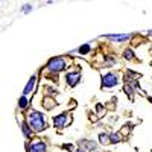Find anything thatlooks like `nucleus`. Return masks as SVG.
<instances>
[{"mask_svg": "<svg viewBox=\"0 0 152 152\" xmlns=\"http://www.w3.org/2000/svg\"><path fill=\"white\" fill-rule=\"evenodd\" d=\"M66 59L62 56H55V58H50L47 62V70L50 73H59L62 70H66Z\"/></svg>", "mask_w": 152, "mask_h": 152, "instance_id": "nucleus-2", "label": "nucleus"}, {"mask_svg": "<svg viewBox=\"0 0 152 152\" xmlns=\"http://www.w3.org/2000/svg\"><path fill=\"white\" fill-rule=\"evenodd\" d=\"M35 87H37V76L34 75V76H31V79H29V82H28V85H26V88H24V96H28L29 93H32L34 90H35Z\"/></svg>", "mask_w": 152, "mask_h": 152, "instance_id": "nucleus-7", "label": "nucleus"}, {"mask_svg": "<svg viewBox=\"0 0 152 152\" xmlns=\"http://www.w3.org/2000/svg\"><path fill=\"white\" fill-rule=\"evenodd\" d=\"M21 129H23L24 137H31V134H32V128L29 126L28 122H21Z\"/></svg>", "mask_w": 152, "mask_h": 152, "instance_id": "nucleus-13", "label": "nucleus"}, {"mask_svg": "<svg viewBox=\"0 0 152 152\" xmlns=\"http://www.w3.org/2000/svg\"><path fill=\"white\" fill-rule=\"evenodd\" d=\"M76 152H85V151H84V149H81V148H79V149H76Z\"/></svg>", "mask_w": 152, "mask_h": 152, "instance_id": "nucleus-23", "label": "nucleus"}, {"mask_svg": "<svg viewBox=\"0 0 152 152\" xmlns=\"http://www.w3.org/2000/svg\"><path fill=\"white\" fill-rule=\"evenodd\" d=\"M91 50V47H90V44H82L79 49H78V53H81V55H87L88 52Z\"/></svg>", "mask_w": 152, "mask_h": 152, "instance_id": "nucleus-17", "label": "nucleus"}, {"mask_svg": "<svg viewBox=\"0 0 152 152\" xmlns=\"http://www.w3.org/2000/svg\"><path fill=\"white\" fill-rule=\"evenodd\" d=\"M122 142V134L119 131L110 132V145H119Z\"/></svg>", "mask_w": 152, "mask_h": 152, "instance_id": "nucleus-10", "label": "nucleus"}, {"mask_svg": "<svg viewBox=\"0 0 152 152\" xmlns=\"http://www.w3.org/2000/svg\"><path fill=\"white\" fill-rule=\"evenodd\" d=\"M123 91L126 93V96H128L131 100L134 99V94H135V88H134L131 84H125V85H123Z\"/></svg>", "mask_w": 152, "mask_h": 152, "instance_id": "nucleus-12", "label": "nucleus"}, {"mask_svg": "<svg viewBox=\"0 0 152 152\" xmlns=\"http://www.w3.org/2000/svg\"><path fill=\"white\" fill-rule=\"evenodd\" d=\"M148 34H149V35H151V37H152V29H151V31H149V32H148Z\"/></svg>", "mask_w": 152, "mask_h": 152, "instance_id": "nucleus-25", "label": "nucleus"}, {"mask_svg": "<svg viewBox=\"0 0 152 152\" xmlns=\"http://www.w3.org/2000/svg\"><path fill=\"white\" fill-rule=\"evenodd\" d=\"M18 108L20 110H26L28 108V97L24 94H21V97L18 99Z\"/></svg>", "mask_w": 152, "mask_h": 152, "instance_id": "nucleus-15", "label": "nucleus"}, {"mask_svg": "<svg viewBox=\"0 0 152 152\" xmlns=\"http://www.w3.org/2000/svg\"><path fill=\"white\" fill-rule=\"evenodd\" d=\"M28 123L32 128L34 132H41L47 128V122H46V117L44 114L40 113V111H31L29 116H28Z\"/></svg>", "mask_w": 152, "mask_h": 152, "instance_id": "nucleus-1", "label": "nucleus"}, {"mask_svg": "<svg viewBox=\"0 0 152 152\" xmlns=\"http://www.w3.org/2000/svg\"><path fill=\"white\" fill-rule=\"evenodd\" d=\"M119 84V76L113 72H108L107 75H102V88H113Z\"/></svg>", "mask_w": 152, "mask_h": 152, "instance_id": "nucleus-3", "label": "nucleus"}, {"mask_svg": "<svg viewBox=\"0 0 152 152\" xmlns=\"http://www.w3.org/2000/svg\"><path fill=\"white\" fill-rule=\"evenodd\" d=\"M43 105H44L46 110H53V108L56 107V100H55L52 96H46V97L43 99Z\"/></svg>", "mask_w": 152, "mask_h": 152, "instance_id": "nucleus-9", "label": "nucleus"}, {"mask_svg": "<svg viewBox=\"0 0 152 152\" xmlns=\"http://www.w3.org/2000/svg\"><path fill=\"white\" fill-rule=\"evenodd\" d=\"M149 102H151V104H152V97H149Z\"/></svg>", "mask_w": 152, "mask_h": 152, "instance_id": "nucleus-26", "label": "nucleus"}, {"mask_svg": "<svg viewBox=\"0 0 152 152\" xmlns=\"http://www.w3.org/2000/svg\"><path fill=\"white\" fill-rule=\"evenodd\" d=\"M79 145H81V149H84V151H85V149H88V152L97 148V146H96V143H94V142H90V140H81V142H79Z\"/></svg>", "mask_w": 152, "mask_h": 152, "instance_id": "nucleus-11", "label": "nucleus"}, {"mask_svg": "<svg viewBox=\"0 0 152 152\" xmlns=\"http://www.w3.org/2000/svg\"><path fill=\"white\" fill-rule=\"evenodd\" d=\"M21 9H23V12H24V14H29V12L32 11V5H29V3H28V5H24Z\"/></svg>", "mask_w": 152, "mask_h": 152, "instance_id": "nucleus-21", "label": "nucleus"}, {"mask_svg": "<svg viewBox=\"0 0 152 152\" xmlns=\"http://www.w3.org/2000/svg\"><path fill=\"white\" fill-rule=\"evenodd\" d=\"M66 79H67V84H69L70 87L78 85V84L81 82V72H79V70H76V72H70V73H67Z\"/></svg>", "mask_w": 152, "mask_h": 152, "instance_id": "nucleus-6", "label": "nucleus"}, {"mask_svg": "<svg viewBox=\"0 0 152 152\" xmlns=\"http://www.w3.org/2000/svg\"><path fill=\"white\" fill-rule=\"evenodd\" d=\"M70 122H72V119L67 113H61V114L53 117V126L55 128H64V126H67Z\"/></svg>", "mask_w": 152, "mask_h": 152, "instance_id": "nucleus-4", "label": "nucleus"}, {"mask_svg": "<svg viewBox=\"0 0 152 152\" xmlns=\"http://www.w3.org/2000/svg\"><path fill=\"white\" fill-rule=\"evenodd\" d=\"M107 40H111V41H119V43H123V41H128L131 38V34H125V35H107L105 37Z\"/></svg>", "mask_w": 152, "mask_h": 152, "instance_id": "nucleus-8", "label": "nucleus"}, {"mask_svg": "<svg viewBox=\"0 0 152 152\" xmlns=\"http://www.w3.org/2000/svg\"><path fill=\"white\" fill-rule=\"evenodd\" d=\"M62 149H64V151H70V152H72V151L75 149V146H73L72 143H70V145H69V143H66V145H62Z\"/></svg>", "mask_w": 152, "mask_h": 152, "instance_id": "nucleus-22", "label": "nucleus"}, {"mask_svg": "<svg viewBox=\"0 0 152 152\" xmlns=\"http://www.w3.org/2000/svg\"><path fill=\"white\" fill-rule=\"evenodd\" d=\"M90 152H100V151H99V149L96 148V149H93V151H90Z\"/></svg>", "mask_w": 152, "mask_h": 152, "instance_id": "nucleus-24", "label": "nucleus"}, {"mask_svg": "<svg viewBox=\"0 0 152 152\" xmlns=\"http://www.w3.org/2000/svg\"><path fill=\"white\" fill-rule=\"evenodd\" d=\"M99 143L100 145H110V134H107V132H100L99 134Z\"/></svg>", "mask_w": 152, "mask_h": 152, "instance_id": "nucleus-14", "label": "nucleus"}, {"mask_svg": "<svg viewBox=\"0 0 152 152\" xmlns=\"http://www.w3.org/2000/svg\"><path fill=\"white\" fill-rule=\"evenodd\" d=\"M26 151L28 152H46L47 151V145L41 140H34L31 143L26 145Z\"/></svg>", "mask_w": 152, "mask_h": 152, "instance_id": "nucleus-5", "label": "nucleus"}, {"mask_svg": "<svg viewBox=\"0 0 152 152\" xmlns=\"http://www.w3.org/2000/svg\"><path fill=\"white\" fill-rule=\"evenodd\" d=\"M123 58L126 59V61H132L134 58H135V55H134V52L131 49H126L125 52H123Z\"/></svg>", "mask_w": 152, "mask_h": 152, "instance_id": "nucleus-16", "label": "nucleus"}, {"mask_svg": "<svg viewBox=\"0 0 152 152\" xmlns=\"http://www.w3.org/2000/svg\"><path fill=\"white\" fill-rule=\"evenodd\" d=\"M132 128V126L128 123V125H125V126H122V129H120V134L122 135H126V134H129V129Z\"/></svg>", "mask_w": 152, "mask_h": 152, "instance_id": "nucleus-19", "label": "nucleus"}, {"mask_svg": "<svg viewBox=\"0 0 152 152\" xmlns=\"http://www.w3.org/2000/svg\"><path fill=\"white\" fill-rule=\"evenodd\" d=\"M151 53H152V49H151Z\"/></svg>", "mask_w": 152, "mask_h": 152, "instance_id": "nucleus-27", "label": "nucleus"}, {"mask_svg": "<svg viewBox=\"0 0 152 152\" xmlns=\"http://www.w3.org/2000/svg\"><path fill=\"white\" fill-rule=\"evenodd\" d=\"M116 64V59H114L113 56H108V59H105V66L107 67H111V66H114Z\"/></svg>", "mask_w": 152, "mask_h": 152, "instance_id": "nucleus-20", "label": "nucleus"}, {"mask_svg": "<svg viewBox=\"0 0 152 152\" xmlns=\"http://www.w3.org/2000/svg\"><path fill=\"white\" fill-rule=\"evenodd\" d=\"M96 111H97V116L102 117L104 114H105V107H104L102 104H97V105H96Z\"/></svg>", "mask_w": 152, "mask_h": 152, "instance_id": "nucleus-18", "label": "nucleus"}]
</instances>
